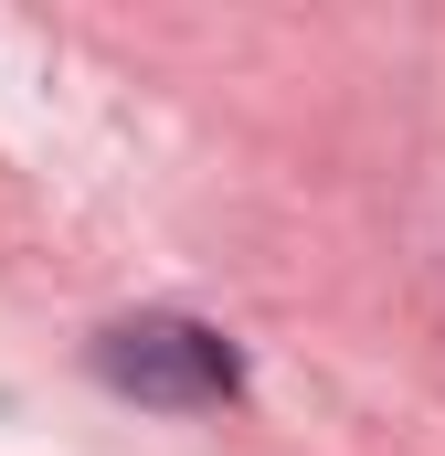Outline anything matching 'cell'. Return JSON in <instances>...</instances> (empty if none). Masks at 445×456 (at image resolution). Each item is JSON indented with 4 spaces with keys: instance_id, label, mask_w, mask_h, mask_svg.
I'll return each instance as SVG.
<instances>
[{
    "instance_id": "cell-1",
    "label": "cell",
    "mask_w": 445,
    "mask_h": 456,
    "mask_svg": "<svg viewBox=\"0 0 445 456\" xmlns=\"http://www.w3.org/2000/svg\"><path fill=\"white\" fill-rule=\"evenodd\" d=\"M96 371H107L127 403H159V414H202V403H233L244 361L222 330L202 319H117L96 340Z\"/></svg>"
}]
</instances>
